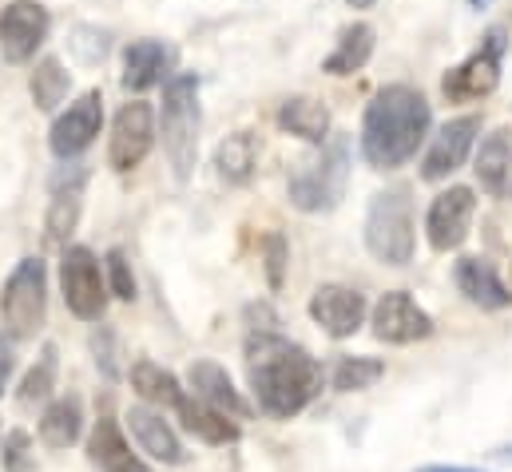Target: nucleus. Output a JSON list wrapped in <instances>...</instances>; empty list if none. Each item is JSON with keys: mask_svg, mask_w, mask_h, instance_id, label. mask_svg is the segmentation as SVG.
Segmentation results:
<instances>
[{"mask_svg": "<svg viewBox=\"0 0 512 472\" xmlns=\"http://www.w3.org/2000/svg\"><path fill=\"white\" fill-rule=\"evenodd\" d=\"M243 354H247L255 405L274 421L298 417L326 385L322 361L298 342H286L282 334H247Z\"/></svg>", "mask_w": 512, "mask_h": 472, "instance_id": "f257e3e1", "label": "nucleus"}, {"mask_svg": "<svg viewBox=\"0 0 512 472\" xmlns=\"http://www.w3.org/2000/svg\"><path fill=\"white\" fill-rule=\"evenodd\" d=\"M429 100L409 88V84H389L382 88L362 119V159L374 167V171H397L405 167L417 147L425 143L429 135Z\"/></svg>", "mask_w": 512, "mask_h": 472, "instance_id": "f03ea898", "label": "nucleus"}, {"mask_svg": "<svg viewBox=\"0 0 512 472\" xmlns=\"http://www.w3.org/2000/svg\"><path fill=\"white\" fill-rule=\"evenodd\" d=\"M346 183H350V139L330 135V143H322V151L298 163V171L286 179V199L306 215H326L346 199Z\"/></svg>", "mask_w": 512, "mask_h": 472, "instance_id": "7ed1b4c3", "label": "nucleus"}, {"mask_svg": "<svg viewBox=\"0 0 512 472\" xmlns=\"http://www.w3.org/2000/svg\"><path fill=\"white\" fill-rule=\"evenodd\" d=\"M199 76L195 72H175L163 84V112H159V127H163V151L171 159V171L179 183L191 179L195 159H199Z\"/></svg>", "mask_w": 512, "mask_h": 472, "instance_id": "20e7f679", "label": "nucleus"}, {"mask_svg": "<svg viewBox=\"0 0 512 472\" xmlns=\"http://www.w3.org/2000/svg\"><path fill=\"white\" fill-rule=\"evenodd\" d=\"M366 246L385 266H409L417 250L413 195L409 187H385L370 199L366 211Z\"/></svg>", "mask_w": 512, "mask_h": 472, "instance_id": "39448f33", "label": "nucleus"}, {"mask_svg": "<svg viewBox=\"0 0 512 472\" xmlns=\"http://www.w3.org/2000/svg\"><path fill=\"white\" fill-rule=\"evenodd\" d=\"M48 318V266L28 254L16 262L0 290V326L12 342H32Z\"/></svg>", "mask_w": 512, "mask_h": 472, "instance_id": "423d86ee", "label": "nucleus"}, {"mask_svg": "<svg viewBox=\"0 0 512 472\" xmlns=\"http://www.w3.org/2000/svg\"><path fill=\"white\" fill-rule=\"evenodd\" d=\"M501 60H505V28H489L481 48L441 76L445 100L449 104H477V100L493 96L501 84Z\"/></svg>", "mask_w": 512, "mask_h": 472, "instance_id": "0eeeda50", "label": "nucleus"}, {"mask_svg": "<svg viewBox=\"0 0 512 472\" xmlns=\"http://www.w3.org/2000/svg\"><path fill=\"white\" fill-rule=\"evenodd\" d=\"M60 290L68 310L80 322H100L108 310V282L100 270V258L88 246H68L60 258Z\"/></svg>", "mask_w": 512, "mask_h": 472, "instance_id": "6e6552de", "label": "nucleus"}, {"mask_svg": "<svg viewBox=\"0 0 512 472\" xmlns=\"http://www.w3.org/2000/svg\"><path fill=\"white\" fill-rule=\"evenodd\" d=\"M155 147V112L147 100H128L112 119L108 139V163L116 175H131Z\"/></svg>", "mask_w": 512, "mask_h": 472, "instance_id": "1a4fd4ad", "label": "nucleus"}, {"mask_svg": "<svg viewBox=\"0 0 512 472\" xmlns=\"http://www.w3.org/2000/svg\"><path fill=\"white\" fill-rule=\"evenodd\" d=\"M52 16L40 0H12L0 12V56L8 64H28L36 48L48 40Z\"/></svg>", "mask_w": 512, "mask_h": 472, "instance_id": "9d476101", "label": "nucleus"}, {"mask_svg": "<svg viewBox=\"0 0 512 472\" xmlns=\"http://www.w3.org/2000/svg\"><path fill=\"white\" fill-rule=\"evenodd\" d=\"M100 127H104V96L92 88V92H84L76 104H68L64 116H56L52 131H48V147H52V155L64 159V163H68V159H80V155L96 143Z\"/></svg>", "mask_w": 512, "mask_h": 472, "instance_id": "9b49d317", "label": "nucleus"}, {"mask_svg": "<svg viewBox=\"0 0 512 472\" xmlns=\"http://www.w3.org/2000/svg\"><path fill=\"white\" fill-rule=\"evenodd\" d=\"M370 326H374V338L385 342V346H413V342L433 338V330H437L433 318L405 290H389V294L378 298Z\"/></svg>", "mask_w": 512, "mask_h": 472, "instance_id": "f8f14e48", "label": "nucleus"}, {"mask_svg": "<svg viewBox=\"0 0 512 472\" xmlns=\"http://www.w3.org/2000/svg\"><path fill=\"white\" fill-rule=\"evenodd\" d=\"M473 215H477V195H473V187H449V191H441V195L429 203V215H425L429 246H433L437 254L457 250V246L469 238Z\"/></svg>", "mask_w": 512, "mask_h": 472, "instance_id": "ddd939ff", "label": "nucleus"}, {"mask_svg": "<svg viewBox=\"0 0 512 472\" xmlns=\"http://www.w3.org/2000/svg\"><path fill=\"white\" fill-rule=\"evenodd\" d=\"M310 318L338 342L354 338L366 326V294L342 282H326L310 294Z\"/></svg>", "mask_w": 512, "mask_h": 472, "instance_id": "4468645a", "label": "nucleus"}, {"mask_svg": "<svg viewBox=\"0 0 512 472\" xmlns=\"http://www.w3.org/2000/svg\"><path fill=\"white\" fill-rule=\"evenodd\" d=\"M477 135H481V116L449 119V123L433 135V143H429V151H425V159H421V179H425V183L449 179V175L469 159Z\"/></svg>", "mask_w": 512, "mask_h": 472, "instance_id": "2eb2a0df", "label": "nucleus"}, {"mask_svg": "<svg viewBox=\"0 0 512 472\" xmlns=\"http://www.w3.org/2000/svg\"><path fill=\"white\" fill-rule=\"evenodd\" d=\"M187 385H191V397H199L203 405L227 413L231 421H247V417L255 413V405L235 389L231 373H227L219 361H211V357L191 361V369H187Z\"/></svg>", "mask_w": 512, "mask_h": 472, "instance_id": "dca6fc26", "label": "nucleus"}, {"mask_svg": "<svg viewBox=\"0 0 512 472\" xmlns=\"http://www.w3.org/2000/svg\"><path fill=\"white\" fill-rule=\"evenodd\" d=\"M84 187H88V167L84 163H64L52 175V203H48V219L44 231L48 242H64L80 223V207H84Z\"/></svg>", "mask_w": 512, "mask_h": 472, "instance_id": "f3484780", "label": "nucleus"}, {"mask_svg": "<svg viewBox=\"0 0 512 472\" xmlns=\"http://www.w3.org/2000/svg\"><path fill=\"white\" fill-rule=\"evenodd\" d=\"M171 64H175V48L167 40L143 36V40L128 44V52H124V76H120V84H124V92H135V96L139 92H151V88H159V84L171 80Z\"/></svg>", "mask_w": 512, "mask_h": 472, "instance_id": "a211bd4d", "label": "nucleus"}, {"mask_svg": "<svg viewBox=\"0 0 512 472\" xmlns=\"http://www.w3.org/2000/svg\"><path fill=\"white\" fill-rule=\"evenodd\" d=\"M453 282L469 306H481V310H509L512 306V290L501 282V274L489 258H477V254L457 258Z\"/></svg>", "mask_w": 512, "mask_h": 472, "instance_id": "6ab92c4d", "label": "nucleus"}, {"mask_svg": "<svg viewBox=\"0 0 512 472\" xmlns=\"http://www.w3.org/2000/svg\"><path fill=\"white\" fill-rule=\"evenodd\" d=\"M124 421H128L135 445H139L151 461H159V465H187V449H183V441L175 437V429L163 421L159 409H151V405H131Z\"/></svg>", "mask_w": 512, "mask_h": 472, "instance_id": "aec40b11", "label": "nucleus"}, {"mask_svg": "<svg viewBox=\"0 0 512 472\" xmlns=\"http://www.w3.org/2000/svg\"><path fill=\"white\" fill-rule=\"evenodd\" d=\"M473 171H477V183H481L485 195L509 203L512 199V127H497L493 135H485Z\"/></svg>", "mask_w": 512, "mask_h": 472, "instance_id": "412c9836", "label": "nucleus"}, {"mask_svg": "<svg viewBox=\"0 0 512 472\" xmlns=\"http://www.w3.org/2000/svg\"><path fill=\"white\" fill-rule=\"evenodd\" d=\"M88 461H92V469H100V472H151L135 453H131L120 421L108 417V413L96 421V429H92V437H88Z\"/></svg>", "mask_w": 512, "mask_h": 472, "instance_id": "4be33fe9", "label": "nucleus"}, {"mask_svg": "<svg viewBox=\"0 0 512 472\" xmlns=\"http://www.w3.org/2000/svg\"><path fill=\"white\" fill-rule=\"evenodd\" d=\"M175 417H179L183 429H187L191 437H199L203 445H239V437H243L239 421H231L227 413L203 405L199 397H183V401L175 405Z\"/></svg>", "mask_w": 512, "mask_h": 472, "instance_id": "5701e85b", "label": "nucleus"}, {"mask_svg": "<svg viewBox=\"0 0 512 472\" xmlns=\"http://www.w3.org/2000/svg\"><path fill=\"white\" fill-rule=\"evenodd\" d=\"M278 127L286 135H298V139L322 147V143H330V108L310 96H290L278 108Z\"/></svg>", "mask_w": 512, "mask_h": 472, "instance_id": "b1692460", "label": "nucleus"}, {"mask_svg": "<svg viewBox=\"0 0 512 472\" xmlns=\"http://www.w3.org/2000/svg\"><path fill=\"white\" fill-rule=\"evenodd\" d=\"M374 40H378L374 24H362L358 20V24L342 28L334 52L322 60V72H330V76H354V72H362L370 64V56H374Z\"/></svg>", "mask_w": 512, "mask_h": 472, "instance_id": "393cba45", "label": "nucleus"}, {"mask_svg": "<svg viewBox=\"0 0 512 472\" xmlns=\"http://www.w3.org/2000/svg\"><path fill=\"white\" fill-rule=\"evenodd\" d=\"M258 167V135L255 131H235L215 147V171L227 187H243L251 183Z\"/></svg>", "mask_w": 512, "mask_h": 472, "instance_id": "a878e982", "label": "nucleus"}, {"mask_svg": "<svg viewBox=\"0 0 512 472\" xmlns=\"http://www.w3.org/2000/svg\"><path fill=\"white\" fill-rule=\"evenodd\" d=\"M84 433V405L80 397H56L44 413H40V441L48 449H72Z\"/></svg>", "mask_w": 512, "mask_h": 472, "instance_id": "bb28decb", "label": "nucleus"}, {"mask_svg": "<svg viewBox=\"0 0 512 472\" xmlns=\"http://www.w3.org/2000/svg\"><path fill=\"white\" fill-rule=\"evenodd\" d=\"M131 389L147 401V405H159V409H175L187 393H183V385H179V377L171 373V369H163V365H155V361H135L131 365Z\"/></svg>", "mask_w": 512, "mask_h": 472, "instance_id": "cd10ccee", "label": "nucleus"}, {"mask_svg": "<svg viewBox=\"0 0 512 472\" xmlns=\"http://www.w3.org/2000/svg\"><path fill=\"white\" fill-rule=\"evenodd\" d=\"M68 88H72V72H64V64H60L56 56H44V60L36 64L32 80H28V92H32L36 112H56V108L64 104Z\"/></svg>", "mask_w": 512, "mask_h": 472, "instance_id": "c85d7f7f", "label": "nucleus"}, {"mask_svg": "<svg viewBox=\"0 0 512 472\" xmlns=\"http://www.w3.org/2000/svg\"><path fill=\"white\" fill-rule=\"evenodd\" d=\"M385 377V361L382 357H338L334 365V389L338 393H362L370 385H378Z\"/></svg>", "mask_w": 512, "mask_h": 472, "instance_id": "c756f323", "label": "nucleus"}, {"mask_svg": "<svg viewBox=\"0 0 512 472\" xmlns=\"http://www.w3.org/2000/svg\"><path fill=\"white\" fill-rule=\"evenodd\" d=\"M56 357H60L56 346L48 342V346L40 350V357H36V365H32V369L24 373V381H20V393H16L20 405H36V401H44V397L56 389V365H60Z\"/></svg>", "mask_w": 512, "mask_h": 472, "instance_id": "7c9ffc66", "label": "nucleus"}, {"mask_svg": "<svg viewBox=\"0 0 512 472\" xmlns=\"http://www.w3.org/2000/svg\"><path fill=\"white\" fill-rule=\"evenodd\" d=\"M68 48H72V56L80 60V64H104V56L112 52V32L108 28H96V24H80V28H72V40H68Z\"/></svg>", "mask_w": 512, "mask_h": 472, "instance_id": "2f4dec72", "label": "nucleus"}, {"mask_svg": "<svg viewBox=\"0 0 512 472\" xmlns=\"http://www.w3.org/2000/svg\"><path fill=\"white\" fill-rule=\"evenodd\" d=\"M258 250H262V270H266L270 290H282L286 266H290V242H286V235L282 231H266L262 242H258Z\"/></svg>", "mask_w": 512, "mask_h": 472, "instance_id": "473e14b6", "label": "nucleus"}, {"mask_svg": "<svg viewBox=\"0 0 512 472\" xmlns=\"http://www.w3.org/2000/svg\"><path fill=\"white\" fill-rule=\"evenodd\" d=\"M0 461H4V472H32V437L24 429H12L0 445Z\"/></svg>", "mask_w": 512, "mask_h": 472, "instance_id": "72a5a7b5", "label": "nucleus"}, {"mask_svg": "<svg viewBox=\"0 0 512 472\" xmlns=\"http://www.w3.org/2000/svg\"><path fill=\"white\" fill-rule=\"evenodd\" d=\"M104 266H108V282H112V294H116L120 302H135V274H131L128 254L116 246V250H108Z\"/></svg>", "mask_w": 512, "mask_h": 472, "instance_id": "f704fd0d", "label": "nucleus"}, {"mask_svg": "<svg viewBox=\"0 0 512 472\" xmlns=\"http://www.w3.org/2000/svg\"><path fill=\"white\" fill-rule=\"evenodd\" d=\"M112 346H116L112 330H104V326H100V330L92 334V354H96V365L104 369V377H116V373H120V365H116V350H112Z\"/></svg>", "mask_w": 512, "mask_h": 472, "instance_id": "c9c22d12", "label": "nucleus"}, {"mask_svg": "<svg viewBox=\"0 0 512 472\" xmlns=\"http://www.w3.org/2000/svg\"><path fill=\"white\" fill-rule=\"evenodd\" d=\"M12 373H16V354H12V346H8V342H4V334H0V393L8 389Z\"/></svg>", "mask_w": 512, "mask_h": 472, "instance_id": "e433bc0d", "label": "nucleus"}, {"mask_svg": "<svg viewBox=\"0 0 512 472\" xmlns=\"http://www.w3.org/2000/svg\"><path fill=\"white\" fill-rule=\"evenodd\" d=\"M417 472H481V469H461V465H425Z\"/></svg>", "mask_w": 512, "mask_h": 472, "instance_id": "4c0bfd02", "label": "nucleus"}, {"mask_svg": "<svg viewBox=\"0 0 512 472\" xmlns=\"http://www.w3.org/2000/svg\"><path fill=\"white\" fill-rule=\"evenodd\" d=\"M346 4H350V8H374L378 0H346Z\"/></svg>", "mask_w": 512, "mask_h": 472, "instance_id": "58836bf2", "label": "nucleus"}, {"mask_svg": "<svg viewBox=\"0 0 512 472\" xmlns=\"http://www.w3.org/2000/svg\"><path fill=\"white\" fill-rule=\"evenodd\" d=\"M469 4H477V8H485V4H489V0H469Z\"/></svg>", "mask_w": 512, "mask_h": 472, "instance_id": "ea45409f", "label": "nucleus"}]
</instances>
